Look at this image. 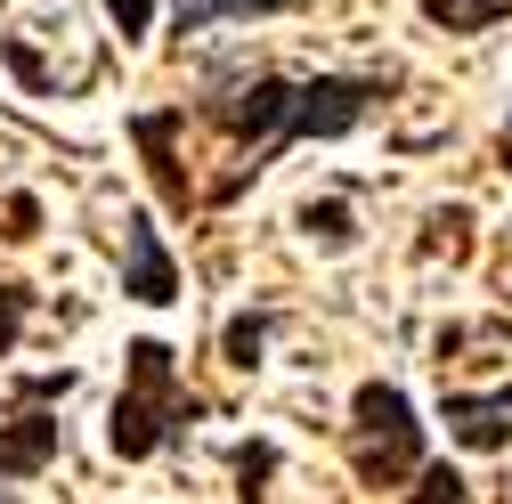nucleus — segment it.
Here are the masks:
<instances>
[{
    "label": "nucleus",
    "mask_w": 512,
    "mask_h": 504,
    "mask_svg": "<svg viewBox=\"0 0 512 504\" xmlns=\"http://www.w3.org/2000/svg\"><path fill=\"white\" fill-rule=\"evenodd\" d=\"M196 415V399H179V366L163 342H131V383L114 399V456H155L163 439Z\"/></svg>",
    "instance_id": "f257e3e1"
},
{
    "label": "nucleus",
    "mask_w": 512,
    "mask_h": 504,
    "mask_svg": "<svg viewBox=\"0 0 512 504\" xmlns=\"http://www.w3.org/2000/svg\"><path fill=\"white\" fill-rule=\"evenodd\" d=\"M350 415H358V423H350V464H358L366 488H399L407 472H423V423H415L407 391L366 383Z\"/></svg>",
    "instance_id": "f03ea898"
},
{
    "label": "nucleus",
    "mask_w": 512,
    "mask_h": 504,
    "mask_svg": "<svg viewBox=\"0 0 512 504\" xmlns=\"http://www.w3.org/2000/svg\"><path fill=\"white\" fill-rule=\"evenodd\" d=\"M293 98H301V82H277V74H261V82H244V90H228L212 114L228 122L236 139H252L261 155H277L285 139H293Z\"/></svg>",
    "instance_id": "7ed1b4c3"
},
{
    "label": "nucleus",
    "mask_w": 512,
    "mask_h": 504,
    "mask_svg": "<svg viewBox=\"0 0 512 504\" xmlns=\"http://www.w3.org/2000/svg\"><path fill=\"white\" fill-rule=\"evenodd\" d=\"M366 98H382L374 74H317V82H301V98H293V139H334V131H350V122L366 114Z\"/></svg>",
    "instance_id": "20e7f679"
},
{
    "label": "nucleus",
    "mask_w": 512,
    "mask_h": 504,
    "mask_svg": "<svg viewBox=\"0 0 512 504\" xmlns=\"http://www.w3.org/2000/svg\"><path fill=\"white\" fill-rule=\"evenodd\" d=\"M122 244H131V269H122V293H131V301H171V293H179V269H171L163 236H155L147 220H131V236H122Z\"/></svg>",
    "instance_id": "39448f33"
},
{
    "label": "nucleus",
    "mask_w": 512,
    "mask_h": 504,
    "mask_svg": "<svg viewBox=\"0 0 512 504\" xmlns=\"http://www.w3.org/2000/svg\"><path fill=\"white\" fill-rule=\"evenodd\" d=\"M57 456V415H17L0 423V480H33Z\"/></svg>",
    "instance_id": "423d86ee"
},
{
    "label": "nucleus",
    "mask_w": 512,
    "mask_h": 504,
    "mask_svg": "<svg viewBox=\"0 0 512 504\" xmlns=\"http://www.w3.org/2000/svg\"><path fill=\"white\" fill-rule=\"evenodd\" d=\"M447 431H456L464 448H504V439H512V391H496V399L447 391Z\"/></svg>",
    "instance_id": "0eeeda50"
},
{
    "label": "nucleus",
    "mask_w": 512,
    "mask_h": 504,
    "mask_svg": "<svg viewBox=\"0 0 512 504\" xmlns=\"http://www.w3.org/2000/svg\"><path fill=\"white\" fill-rule=\"evenodd\" d=\"M187 114H139L131 131H139V147H147V163H155V187H163V204H187V179H179V163H171V131H179Z\"/></svg>",
    "instance_id": "6e6552de"
},
{
    "label": "nucleus",
    "mask_w": 512,
    "mask_h": 504,
    "mask_svg": "<svg viewBox=\"0 0 512 504\" xmlns=\"http://www.w3.org/2000/svg\"><path fill=\"white\" fill-rule=\"evenodd\" d=\"M423 17H431L439 33H480V25L512 17V0H423Z\"/></svg>",
    "instance_id": "1a4fd4ad"
},
{
    "label": "nucleus",
    "mask_w": 512,
    "mask_h": 504,
    "mask_svg": "<svg viewBox=\"0 0 512 504\" xmlns=\"http://www.w3.org/2000/svg\"><path fill=\"white\" fill-rule=\"evenodd\" d=\"M269 9H301V0H179V33H196L212 17H269Z\"/></svg>",
    "instance_id": "9d476101"
},
{
    "label": "nucleus",
    "mask_w": 512,
    "mask_h": 504,
    "mask_svg": "<svg viewBox=\"0 0 512 504\" xmlns=\"http://www.w3.org/2000/svg\"><path fill=\"white\" fill-rule=\"evenodd\" d=\"M415 504H472V488H464V472L423 464V472H415Z\"/></svg>",
    "instance_id": "9b49d317"
},
{
    "label": "nucleus",
    "mask_w": 512,
    "mask_h": 504,
    "mask_svg": "<svg viewBox=\"0 0 512 504\" xmlns=\"http://www.w3.org/2000/svg\"><path fill=\"white\" fill-rule=\"evenodd\" d=\"M301 228L326 244H350V204H301Z\"/></svg>",
    "instance_id": "f8f14e48"
},
{
    "label": "nucleus",
    "mask_w": 512,
    "mask_h": 504,
    "mask_svg": "<svg viewBox=\"0 0 512 504\" xmlns=\"http://www.w3.org/2000/svg\"><path fill=\"white\" fill-rule=\"evenodd\" d=\"M261 334H269L261 318H236V326H228V366H252V358H261Z\"/></svg>",
    "instance_id": "ddd939ff"
},
{
    "label": "nucleus",
    "mask_w": 512,
    "mask_h": 504,
    "mask_svg": "<svg viewBox=\"0 0 512 504\" xmlns=\"http://www.w3.org/2000/svg\"><path fill=\"white\" fill-rule=\"evenodd\" d=\"M106 17H114V33H122V41H139V33H147V17H155V0H106Z\"/></svg>",
    "instance_id": "4468645a"
},
{
    "label": "nucleus",
    "mask_w": 512,
    "mask_h": 504,
    "mask_svg": "<svg viewBox=\"0 0 512 504\" xmlns=\"http://www.w3.org/2000/svg\"><path fill=\"white\" fill-rule=\"evenodd\" d=\"M17 334H25V293H17V285H0V358H9Z\"/></svg>",
    "instance_id": "2eb2a0df"
}]
</instances>
